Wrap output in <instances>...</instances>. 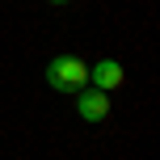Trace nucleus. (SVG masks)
Masks as SVG:
<instances>
[{
  "mask_svg": "<svg viewBox=\"0 0 160 160\" xmlns=\"http://www.w3.org/2000/svg\"><path fill=\"white\" fill-rule=\"evenodd\" d=\"M47 84L55 88V93H80V88L88 84V68H84V59H76V55H59V59H51V63H47Z\"/></svg>",
  "mask_w": 160,
  "mask_h": 160,
  "instance_id": "nucleus-1",
  "label": "nucleus"
},
{
  "mask_svg": "<svg viewBox=\"0 0 160 160\" xmlns=\"http://www.w3.org/2000/svg\"><path fill=\"white\" fill-rule=\"evenodd\" d=\"M88 76H93V88H101V93H114V88L127 80V72H122L118 59H101V63H97Z\"/></svg>",
  "mask_w": 160,
  "mask_h": 160,
  "instance_id": "nucleus-3",
  "label": "nucleus"
},
{
  "mask_svg": "<svg viewBox=\"0 0 160 160\" xmlns=\"http://www.w3.org/2000/svg\"><path fill=\"white\" fill-rule=\"evenodd\" d=\"M51 4H68V0H51Z\"/></svg>",
  "mask_w": 160,
  "mask_h": 160,
  "instance_id": "nucleus-4",
  "label": "nucleus"
},
{
  "mask_svg": "<svg viewBox=\"0 0 160 160\" xmlns=\"http://www.w3.org/2000/svg\"><path fill=\"white\" fill-rule=\"evenodd\" d=\"M76 110L84 122H105L110 118V93H101V88H80L76 93Z\"/></svg>",
  "mask_w": 160,
  "mask_h": 160,
  "instance_id": "nucleus-2",
  "label": "nucleus"
}]
</instances>
